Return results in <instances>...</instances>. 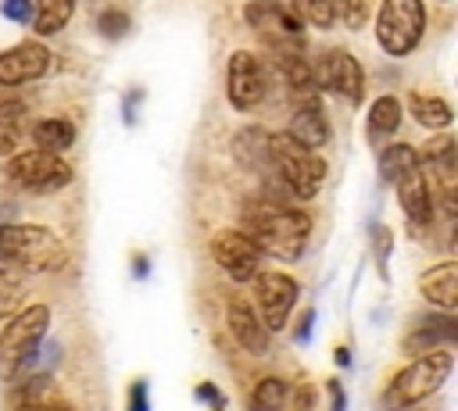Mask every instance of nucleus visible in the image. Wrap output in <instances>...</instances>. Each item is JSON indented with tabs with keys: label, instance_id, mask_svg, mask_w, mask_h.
<instances>
[{
	"label": "nucleus",
	"instance_id": "1",
	"mask_svg": "<svg viewBox=\"0 0 458 411\" xmlns=\"http://www.w3.org/2000/svg\"><path fill=\"white\" fill-rule=\"evenodd\" d=\"M240 222L243 232L258 243V250L276 261H297L311 236V214L301 207H286L268 193L250 197L240 211Z\"/></svg>",
	"mask_w": 458,
	"mask_h": 411
},
{
	"label": "nucleus",
	"instance_id": "2",
	"mask_svg": "<svg viewBox=\"0 0 458 411\" xmlns=\"http://www.w3.org/2000/svg\"><path fill=\"white\" fill-rule=\"evenodd\" d=\"M0 261L21 272H57L68 261V247L47 225L0 222Z\"/></svg>",
	"mask_w": 458,
	"mask_h": 411
},
{
	"label": "nucleus",
	"instance_id": "3",
	"mask_svg": "<svg viewBox=\"0 0 458 411\" xmlns=\"http://www.w3.org/2000/svg\"><path fill=\"white\" fill-rule=\"evenodd\" d=\"M268 154H272L276 182L290 197L311 200L322 189V182H326V161H322V154H315L311 147L297 143L290 132H268Z\"/></svg>",
	"mask_w": 458,
	"mask_h": 411
},
{
	"label": "nucleus",
	"instance_id": "4",
	"mask_svg": "<svg viewBox=\"0 0 458 411\" xmlns=\"http://www.w3.org/2000/svg\"><path fill=\"white\" fill-rule=\"evenodd\" d=\"M454 368V354L451 347H433L426 354H419L411 365H404L383 390V407H411L419 400H426L429 393H437L447 375Z\"/></svg>",
	"mask_w": 458,
	"mask_h": 411
},
{
	"label": "nucleus",
	"instance_id": "5",
	"mask_svg": "<svg viewBox=\"0 0 458 411\" xmlns=\"http://www.w3.org/2000/svg\"><path fill=\"white\" fill-rule=\"evenodd\" d=\"M47 329H50L47 304H29L11 322H4V329H0V379L4 382L18 379V372H25L36 361Z\"/></svg>",
	"mask_w": 458,
	"mask_h": 411
},
{
	"label": "nucleus",
	"instance_id": "6",
	"mask_svg": "<svg viewBox=\"0 0 458 411\" xmlns=\"http://www.w3.org/2000/svg\"><path fill=\"white\" fill-rule=\"evenodd\" d=\"M426 29L422 0H383L376 14V39L390 57H404L419 46Z\"/></svg>",
	"mask_w": 458,
	"mask_h": 411
},
{
	"label": "nucleus",
	"instance_id": "7",
	"mask_svg": "<svg viewBox=\"0 0 458 411\" xmlns=\"http://www.w3.org/2000/svg\"><path fill=\"white\" fill-rule=\"evenodd\" d=\"M72 164L61 157V154H54V150H25V154H14L11 161H7V179L14 182V186H21L25 193H57V189H64L68 182H72Z\"/></svg>",
	"mask_w": 458,
	"mask_h": 411
},
{
	"label": "nucleus",
	"instance_id": "8",
	"mask_svg": "<svg viewBox=\"0 0 458 411\" xmlns=\"http://www.w3.org/2000/svg\"><path fill=\"white\" fill-rule=\"evenodd\" d=\"M250 297H254V311L265 322V329L279 332V329H286V318L301 297V286L286 272H258L250 279Z\"/></svg>",
	"mask_w": 458,
	"mask_h": 411
},
{
	"label": "nucleus",
	"instance_id": "9",
	"mask_svg": "<svg viewBox=\"0 0 458 411\" xmlns=\"http://www.w3.org/2000/svg\"><path fill=\"white\" fill-rule=\"evenodd\" d=\"M311 75H315V89L347 96L351 104H361V96H365V71H361L358 57L347 54L344 46L322 50L311 64Z\"/></svg>",
	"mask_w": 458,
	"mask_h": 411
},
{
	"label": "nucleus",
	"instance_id": "10",
	"mask_svg": "<svg viewBox=\"0 0 458 411\" xmlns=\"http://www.w3.org/2000/svg\"><path fill=\"white\" fill-rule=\"evenodd\" d=\"M268 96V68L258 54L236 50L225 61V100L236 111H254Z\"/></svg>",
	"mask_w": 458,
	"mask_h": 411
},
{
	"label": "nucleus",
	"instance_id": "11",
	"mask_svg": "<svg viewBox=\"0 0 458 411\" xmlns=\"http://www.w3.org/2000/svg\"><path fill=\"white\" fill-rule=\"evenodd\" d=\"M243 21L272 46H297V50L304 46V21L283 0H247Z\"/></svg>",
	"mask_w": 458,
	"mask_h": 411
},
{
	"label": "nucleus",
	"instance_id": "12",
	"mask_svg": "<svg viewBox=\"0 0 458 411\" xmlns=\"http://www.w3.org/2000/svg\"><path fill=\"white\" fill-rule=\"evenodd\" d=\"M211 257L233 282H250L261 264V250L243 229H218L211 236Z\"/></svg>",
	"mask_w": 458,
	"mask_h": 411
},
{
	"label": "nucleus",
	"instance_id": "13",
	"mask_svg": "<svg viewBox=\"0 0 458 411\" xmlns=\"http://www.w3.org/2000/svg\"><path fill=\"white\" fill-rule=\"evenodd\" d=\"M419 168L429 179V186L437 182V189L444 193V211L454 214V182H458V154H454V136L447 129H437V136L422 147L419 154Z\"/></svg>",
	"mask_w": 458,
	"mask_h": 411
},
{
	"label": "nucleus",
	"instance_id": "14",
	"mask_svg": "<svg viewBox=\"0 0 458 411\" xmlns=\"http://www.w3.org/2000/svg\"><path fill=\"white\" fill-rule=\"evenodd\" d=\"M290 11L315 29H333L336 21H344L347 29H361L369 18L365 0H290Z\"/></svg>",
	"mask_w": 458,
	"mask_h": 411
},
{
	"label": "nucleus",
	"instance_id": "15",
	"mask_svg": "<svg viewBox=\"0 0 458 411\" xmlns=\"http://www.w3.org/2000/svg\"><path fill=\"white\" fill-rule=\"evenodd\" d=\"M233 154H236V164L243 168V172H250V175H258L268 189V197H276V189H283L279 182H276V172H272V154H268V132L265 129H258V125H247V129H240L236 132V139H233ZM286 193V189H283ZM279 200V197H276Z\"/></svg>",
	"mask_w": 458,
	"mask_h": 411
},
{
	"label": "nucleus",
	"instance_id": "16",
	"mask_svg": "<svg viewBox=\"0 0 458 411\" xmlns=\"http://www.w3.org/2000/svg\"><path fill=\"white\" fill-rule=\"evenodd\" d=\"M50 68V50L36 39H25L11 50H0V86H25L43 79Z\"/></svg>",
	"mask_w": 458,
	"mask_h": 411
},
{
	"label": "nucleus",
	"instance_id": "17",
	"mask_svg": "<svg viewBox=\"0 0 458 411\" xmlns=\"http://www.w3.org/2000/svg\"><path fill=\"white\" fill-rule=\"evenodd\" d=\"M225 325H229L233 340H236L247 354H254V357H265V354H268V347H272V332L265 329V322L258 318V311H254L243 297L229 300V307H225Z\"/></svg>",
	"mask_w": 458,
	"mask_h": 411
},
{
	"label": "nucleus",
	"instance_id": "18",
	"mask_svg": "<svg viewBox=\"0 0 458 411\" xmlns=\"http://www.w3.org/2000/svg\"><path fill=\"white\" fill-rule=\"evenodd\" d=\"M394 186H397V200H401V211L408 214V222L411 225H429L433 222V186L422 175L419 161L411 168H404L394 179Z\"/></svg>",
	"mask_w": 458,
	"mask_h": 411
},
{
	"label": "nucleus",
	"instance_id": "19",
	"mask_svg": "<svg viewBox=\"0 0 458 411\" xmlns=\"http://www.w3.org/2000/svg\"><path fill=\"white\" fill-rule=\"evenodd\" d=\"M454 343H458V318L451 311H444V315H433V318L419 322V329H411L401 347L408 354H426L433 347H454Z\"/></svg>",
	"mask_w": 458,
	"mask_h": 411
},
{
	"label": "nucleus",
	"instance_id": "20",
	"mask_svg": "<svg viewBox=\"0 0 458 411\" xmlns=\"http://www.w3.org/2000/svg\"><path fill=\"white\" fill-rule=\"evenodd\" d=\"M419 293L440 307V311H454L458 307V264L454 261H440L433 268H426L419 275Z\"/></svg>",
	"mask_w": 458,
	"mask_h": 411
},
{
	"label": "nucleus",
	"instance_id": "21",
	"mask_svg": "<svg viewBox=\"0 0 458 411\" xmlns=\"http://www.w3.org/2000/svg\"><path fill=\"white\" fill-rule=\"evenodd\" d=\"M286 132H290L297 143H304V147L318 150V147H326V143H329V118H326V111L308 96V100H301V107L290 114Z\"/></svg>",
	"mask_w": 458,
	"mask_h": 411
},
{
	"label": "nucleus",
	"instance_id": "22",
	"mask_svg": "<svg viewBox=\"0 0 458 411\" xmlns=\"http://www.w3.org/2000/svg\"><path fill=\"white\" fill-rule=\"evenodd\" d=\"M272 57H276V71L286 82V89L297 93L301 100H308L315 93V75H311V64L301 57V50L297 46H276Z\"/></svg>",
	"mask_w": 458,
	"mask_h": 411
},
{
	"label": "nucleus",
	"instance_id": "23",
	"mask_svg": "<svg viewBox=\"0 0 458 411\" xmlns=\"http://www.w3.org/2000/svg\"><path fill=\"white\" fill-rule=\"evenodd\" d=\"M11 407H68V400L57 393V382L50 375H32L18 382L7 397Z\"/></svg>",
	"mask_w": 458,
	"mask_h": 411
},
{
	"label": "nucleus",
	"instance_id": "24",
	"mask_svg": "<svg viewBox=\"0 0 458 411\" xmlns=\"http://www.w3.org/2000/svg\"><path fill=\"white\" fill-rule=\"evenodd\" d=\"M25 132H29V104L18 96H0V157L14 154Z\"/></svg>",
	"mask_w": 458,
	"mask_h": 411
},
{
	"label": "nucleus",
	"instance_id": "25",
	"mask_svg": "<svg viewBox=\"0 0 458 411\" xmlns=\"http://www.w3.org/2000/svg\"><path fill=\"white\" fill-rule=\"evenodd\" d=\"M401 114H404V107H401V100L394 96V93H383V96H376L372 100V107H369V139H386V136H394L397 129H401Z\"/></svg>",
	"mask_w": 458,
	"mask_h": 411
},
{
	"label": "nucleus",
	"instance_id": "26",
	"mask_svg": "<svg viewBox=\"0 0 458 411\" xmlns=\"http://www.w3.org/2000/svg\"><path fill=\"white\" fill-rule=\"evenodd\" d=\"M408 111H411V118L422 125V129H447L451 125V107H447V100L444 96H433V93H411L408 96Z\"/></svg>",
	"mask_w": 458,
	"mask_h": 411
},
{
	"label": "nucleus",
	"instance_id": "27",
	"mask_svg": "<svg viewBox=\"0 0 458 411\" xmlns=\"http://www.w3.org/2000/svg\"><path fill=\"white\" fill-rule=\"evenodd\" d=\"M32 143L39 150H54V154H64L72 143H75V125L68 118H39L32 125Z\"/></svg>",
	"mask_w": 458,
	"mask_h": 411
},
{
	"label": "nucleus",
	"instance_id": "28",
	"mask_svg": "<svg viewBox=\"0 0 458 411\" xmlns=\"http://www.w3.org/2000/svg\"><path fill=\"white\" fill-rule=\"evenodd\" d=\"M75 11V0H32V29L39 36H57Z\"/></svg>",
	"mask_w": 458,
	"mask_h": 411
},
{
	"label": "nucleus",
	"instance_id": "29",
	"mask_svg": "<svg viewBox=\"0 0 458 411\" xmlns=\"http://www.w3.org/2000/svg\"><path fill=\"white\" fill-rule=\"evenodd\" d=\"M247 404H250L254 411H276V407L290 404V386H286V379H276V375L258 379V386H254V393H250Z\"/></svg>",
	"mask_w": 458,
	"mask_h": 411
},
{
	"label": "nucleus",
	"instance_id": "30",
	"mask_svg": "<svg viewBox=\"0 0 458 411\" xmlns=\"http://www.w3.org/2000/svg\"><path fill=\"white\" fill-rule=\"evenodd\" d=\"M419 161V154H415V147H408V143H394V147H386V150H379V161H376V168H379V179L383 182H394L404 168H411Z\"/></svg>",
	"mask_w": 458,
	"mask_h": 411
},
{
	"label": "nucleus",
	"instance_id": "31",
	"mask_svg": "<svg viewBox=\"0 0 458 411\" xmlns=\"http://www.w3.org/2000/svg\"><path fill=\"white\" fill-rule=\"evenodd\" d=\"M129 29H132V18L125 11H118V7H107V11L97 14V32L104 39H122Z\"/></svg>",
	"mask_w": 458,
	"mask_h": 411
},
{
	"label": "nucleus",
	"instance_id": "32",
	"mask_svg": "<svg viewBox=\"0 0 458 411\" xmlns=\"http://www.w3.org/2000/svg\"><path fill=\"white\" fill-rule=\"evenodd\" d=\"M18 304H21V282L7 268H0V322H7L18 311Z\"/></svg>",
	"mask_w": 458,
	"mask_h": 411
},
{
	"label": "nucleus",
	"instance_id": "33",
	"mask_svg": "<svg viewBox=\"0 0 458 411\" xmlns=\"http://www.w3.org/2000/svg\"><path fill=\"white\" fill-rule=\"evenodd\" d=\"M372 247H376V268H379V275H383V279H390V275H386V261H390L394 232H390L386 225H372Z\"/></svg>",
	"mask_w": 458,
	"mask_h": 411
},
{
	"label": "nucleus",
	"instance_id": "34",
	"mask_svg": "<svg viewBox=\"0 0 458 411\" xmlns=\"http://www.w3.org/2000/svg\"><path fill=\"white\" fill-rule=\"evenodd\" d=\"M0 14H4L7 21L29 25V21H32V0H4V4H0Z\"/></svg>",
	"mask_w": 458,
	"mask_h": 411
},
{
	"label": "nucleus",
	"instance_id": "35",
	"mask_svg": "<svg viewBox=\"0 0 458 411\" xmlns=\"http://www.w3.org/2000/svg\"><path fill=\"white\" fill-rule=\"evenodd\" d=\"M193 397H197V400H204V404H211V407H225V397L218 393V386H215V382H200V386L193 390Z\"/></svg>",
	"mask_w": 458,
	"mask_h": 411
},
{
	"label": "nucleus",
	"instance_id": "36",
	"mask_svg": "<svg viewBox=\"0 0 458 411\" xmlns=\"http://www.w3.org/2000/svg\"><path fill=\"white\" fill-rule=\"evenodd\" d=\"M147 404H150L147 400V379H136L132 390H129V407L132 411H147Z\"/></svg>",
	"mask_w": 458,
	"mask_h": 411
},
{
	"label": "nucleus",
	"instance_id": "37",
	"mask_svg": "<svg viewBox=\"0 0 458 411\" xmlns=\"http://www.w3.org/2000/svg\"><path fill=\"white\" fill-rule=\"evenodd\" d=\"M143 100V89H129L125 93V104H122V118H125V125H132L136 122V104Z\"/></svg>",
	"mask_w": 458,
	"mask_h": 411
},
{
	"label": "nucleus",
	"instance_id": "38",
	"mask_svg": "<svg viewBox=\"0 0 458 411\" xmlns=\"http://www.w3.org/2000/svg\"><path fill=\"white\" fill-rule=\"evenodd\" d=\"M311 325H315V307H308V311L301 315V322H297V329H293V340H297V343H308Z\"/></svg>",
	"mask_w": 458,
	"mask_h": 411
},
{
	"label": "nucleus",
	"instance_id": "39",
	"mask_svg": "<svg viewBox=\"0 0 458 411\" xmlns=\"http://www.w3.org/2000/svg\"><path fill=\"white\" fill-rule=\"evenodd\" d=\"M326 386H329V397H333V407H336V411H344V407H347V393L340 390V382H336V379H326Z\"/></svg>",
	"mask_w": 458,
	"mask_h": 411
},
{
	"label": "nucleus",
	"instance_id": "40",
	"mask_svg": "<svg viewBox=\"0 0 458 411\" xmlns=\"http://www.w3.org/2000/svg\"><path fill=\"white\" fill-rule=\"evenodd\" d=\"M333 361L347 368V365H351V350H347V347H336V354H333Z\"/></svg>",
	"mask_w": 458,
	"mask_h": 411
},
{
	"label": "nucleus",
	"instance_id": "41",
	"mask_svg": "<svg viewBox=\"0 0 458 411\" xmlns=\"http://www.w3.org/2000/svg\"><path fill=\"white\" fill-rule=\"evenodd\" d=\"M147 264H150V261H147V257H136V268H132V272H136V279H140V275H147V272H150V268H147Z\"/></svg>",
	"mask_w": 458,
	"mask_h": 411
},
{
	"label": "nucleus",
	"instance_id": "42",
	"mask_svg": "<svg viewBox=\"0 0 458 411\" xmlns=\"http://www.w3.org/2000/svg\"><path fill=\"white\" fill-rule=\"evenodd\" d=\"M444 4H447V0H444Z\"/></svg>",
	"mask_w": 458,
	"mask_h": 411
}]
</instances>
